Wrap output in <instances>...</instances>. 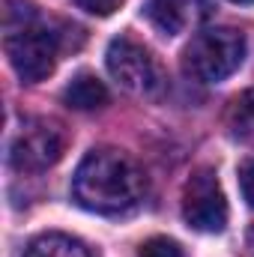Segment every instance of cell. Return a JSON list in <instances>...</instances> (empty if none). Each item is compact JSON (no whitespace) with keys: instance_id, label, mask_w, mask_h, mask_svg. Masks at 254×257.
<instances>
[{"instance_id":"cell-1","label":"cell","mask_w":254,"mask_h":257,"mask_svg":"<svg viewBox=\"0 0 254 257\" xmlns=\"http://www.w3.org/2000/svg\"><path fill=\"white\" fill-rule=\"evenodd\" d=\"M144 192L147 180L141 168L111 147L90 150L72 180L75 200L99 215H126L144 200Z\"/></svg>"},{"instance_id":"cell-2","label":"cell","mask_w":254,"mask_h":257,"mask_svg":"<svg viewBox=\"0 0 254 257\" xmlns=\"http://www.w3.org/2000/svg\"><path fill=\"white\" fill-rule=\"evenodd\" d=\"M245 60V36L233 27H206L191 36L183 63L191 78L215 84L230 78Z\"/></svg>"},{"instance_id":"cell-3","label":"cell","mask_w":254,"mask_h":257,"mask_svg":"<svg viewBox=\"0 0 254 257\" xmlns=\"http://www.w3.org/2000/svg\"><path fill=\"white\" fill-rule=\"evenodd\" d=\"M60 45V33L42 24L39 18L24 27L6 30V57L24 84H36L54 72Z\"/></svg>"},{"instance_id":"cell-4","label":"cell","mask_w":254,"mask_h":257,"mask_svg":"<svg viewBox=\"0 0 254 257\" xmlns=\"http://www.w3.org/2000/svg\"><path fill=\"white\" fill-rule=\"evenodd\" d=\"M66 150V132L60 123L45 120V117H30L24 126L15 132L9 144V165L15 171H45L60 162Z\"/></svg>"},{"instance_id":"cell-5","label":"cell","mask_w":254,"mask_h":257,"mask_svg":"<svg viewBox=\"0 0 254 257\" xmlns=\"http://www.w3.org/2000/svg\"><path fill=\"white\" fill-rule=\"evenodd\" d=\"M105 63L111 78L132 96H156L162 90V69L156 57L132 36H117L108 45Z\"/></svg>"},{"instance_id":"cell-6","label":"cell","mask_w":254,"mask_h":257,"mask_svg":"<svg viewBox=\"0 0 254 257\" xmlns=\"http://www.w3.org/2000/svg\"><path fill=\"white\" fill-rule=\"evenodd\" d=\"M183 218L200 233H221L227 227V200L212 168L194 171L183 192Z\"/></svg>"},{"instance_id":"cell-7","label":"cell","mask_w":254,"mask_h":257,"mask_svg":"<svg viewBox=\"0 0 254 257\" xmlns=\"http://www.w3.org/2000/svg\"><path fill=\"white\" fill-rule=\"evenodd\" d=\"M147 15L165 36H180L206 15V3L203 0H150Z\"/></svg>"},{"instance_id":"cell-8","label":"cell","mask_w":254,"mask_h":257,"mask_svg":"<svg viewBox=\"0 0 254 257\" xmlns=\"http://www.w3.org/2000/svg\"><path fill=\"white\" fill-rule=\"evenodd\" d=\"M63 102L69 108H75V111H96V108L108 105V90H105V84L96 75L81 72L63 90Z\"/></svg>"},{"instance_id":"cell-9","label":"cell","mask_w":254,"mask_h":257,"mask_svg":"<svg viewBox=\"0 0 254 257\" xmlns=\"http://www.w3.org/2000/svg\"><path fill=\"white\" fill-rule=\"evenodd\" d=\"M224 126H227V135L233 141L254 147V87L239 93L230 102V108L224 114Z\"/></svg>"},{"instance_id":"cell-10","label":"cell","mask_w":254,"mask_h":257,"mask_svg":"<svg viewBox=\"0 0 254 257\" xmlns=\"http://www.w3.org/2000/svg\"><path fill=\"white\" fill-rule=\"evenodd\" d=\"M21 257H93L81 239H72L66 233H42L36 236Z\"/></svg>"},{"instance_id":"cell-11","label":"cell","mask_w":254,"mask_h":257,"mask_svg":"<svg viewBox=\"0 0 254 257\" xmlns=\"http://www.w3.org/2000/svg\"><path fill=\"white\" fill-rule=\"evenodd\" d=\"M138 257H183V248L168 236H153L138 248Z\"/></svg>"},{"instance_id":"cell-12","label":"cell","mask_w":254,"mask_h":257,"mask_svg":"<svg viewBox=\"0 0 254 257\" xmlns=\"http://www.w3.org/2000/svg\"><path fill=\"white\" fill-rule=\"evenodd\" d=\"M78 9H84V12H90V15H99V18H105V15H114L126 0H72Z\"/></svg>"},{"instance_id":"cell-13","label":"cell","mask_w":254,"mask_h":257,"mask_svg":"<svg viewBox=\"0 0 254 257\" xmlns=\"http://www.w3.org/2000/svg\"><path fill=\"white\" fill-rule=\"evenodd\" d=\"M239 186H242V197L248 200V206L254 209V159L242 165V171H239Z\"/></svg>"},{"instance_id":"cell-14","label":"cell","mask_w":254,"mask_h":257,"mask_svg":"<svg viewBox=\"0 0 254 257\" xmlns=\"http://www.w3.org/2000/svg\"><path fill=\"white\" fill-rule=\"evenodd\" d=\"M233 3H254V0H233Z\"/></svg>"}]
</instances>
